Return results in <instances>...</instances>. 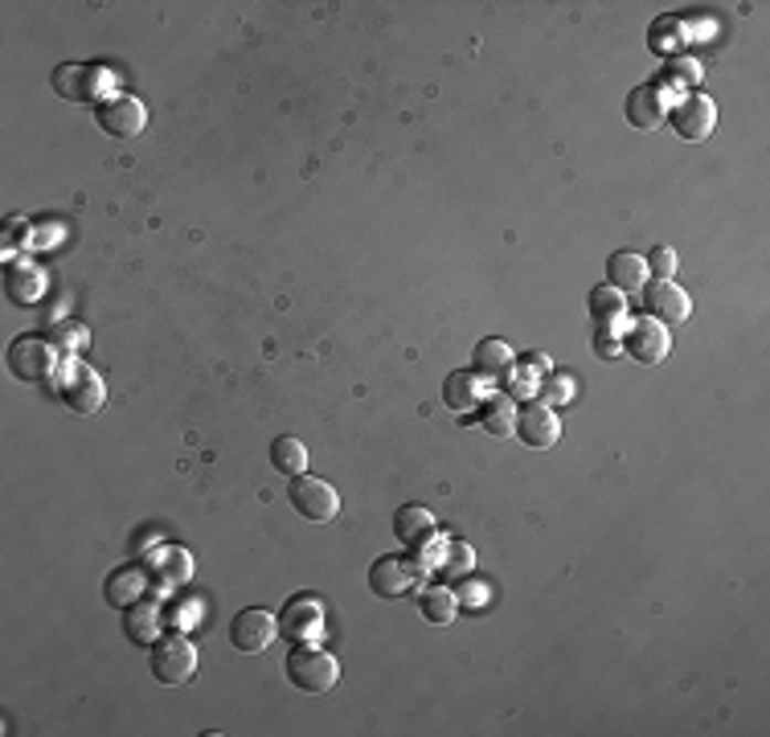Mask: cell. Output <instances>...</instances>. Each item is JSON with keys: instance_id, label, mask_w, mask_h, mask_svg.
<instances>
[{"instance_id": "obj_1", "label": "cell", "mask_w": 770, "mask_h": 737, "mask_svg": "<svg viewBox=\"0 0 770 737\" xmlns=\"http://www.w3.org/2000/svg\"><path fill=\"white\" fill-rule=\"evenodd\" d=\"M283 672H287V681H292L299 693H308V696L333 693L340 681V664L328 652H320L316 643H299V647L283 660Z\"/></svg>"}, {"instance_id": "obj_2", "label": "cell", "mask_w": 770, "mask_h": 737, "mask_svg": "<svg viewBox=\"0 0 770 737\" xmlns=\"http://www.w3.org/2000/svg\"><path fill=\"white\" fill-rule=\"evenodd\" d=\"M422 561H414V557H398V554H386L378 557L373 566H369V590L378 594V599H407L410 590H419L422 582Z\"/></svg>"}, {"instance_id": "obj_3", "label": "cell", "mask_w": 770, "mask_h": 737, "mask_svg": "<svg viewBox=\"0 0 770 737\" xmlns=\"http://www.w3.org/2000/svg\"><path fill=\"white\" fill-rule=\"evenodd\" d=\"M50 86H54L62 98H71V103H107L115 86V74L103 66H57Z\"/></svg>"}, {"instance_id": "obj_4", "label": "cell", "mask_w": 770, "mask_h": 737, "mask_svg": "<svg viewBox=\"0 0 770 737\" xmlns=\"http://www.w3.org/2000/svg\"><path fill=\"white\" fill-rule=\"evenodd\" d=\"M54 390L62 402L71 406L74 414H98V410H103V393H107L103 390V377L91 373V369L78 361H66L57 369Z\"/></svg>"}, {"instance_id": "obj_5", "label": "cell", "mask_w": 770, "mask_h": 737, "mask_svg": "<svg viewBox=\"0 0 770 737\" xmlns=\"http://www.w3.org/2000/svg\"><path fill=\"white\" fill-rule=\"evenodd\" d=\"M197 672V647L184 635H160L152 643V676L165 688H181L193 681Z\"/></svg>"}, {"instance_id": "obj_6", "label": "cell", "mask_w": 770, "mask_h": 737, "mask_svg": "<svg viewBox=\"0 0 770 737\" xmlns=\"http://www.w3.org/2000/svg\"><path fill=\"white\" fill-rule=\"evenodd\" d=\"M9 369H13L17 381H45V377H57L62 352L42 336H17L13 348H9Z\"/></svg>"}, {"instance_id": "obj_7", "label": "cell", "mask_w": 770, "mask_h": 737, "mask_svg": "<svg viewBox=\"0 0 770 737\" xmlns=\"http://www.w3.org/2000/svg\"><path fill=\"white\" fill-rule=\"evenodd\" d=\"M287 501L312 525H324V520H333L340 513L337 487L328 484V480H320V475H295L292 487H287Z\"/></svg>"}, {"instance_id": "obj_8", "label": "cell", "mask_w": 770, "mask_h": 737, "mask_svg": "<svg viewBox=\"0 0 770 737\" xmlns=\"http://www.w3.org/2000/svg\"><path fill=\"white\" fill-rule=\"evenodd\" d=\"M623 352H627L635 365H647V369H656L664 357H668V348H673V336H668V328L660 320H652V316H635V320L627 324V333H623Z\"/></svg>"}, {"instance_id": "obj_9", "label": "cell", "mask_w": 770, "mask_h": 737, "mask_svg": "<svg viewBox=\"0 0 770 737\" xmlns=\"http://www.w3.org/2000/svg\"><path fill=\"white\" fill-rule=\"evenodd\" d=\"M324 623H328V611H324V602L312 599V594L287 599V607L279 611V635L292 643H320Z\"/></svg>"}, {"instance_id": "obj_10", "label": "cell", "mask_w": 770, "mask_h": 737, "mask_svg": "<svg viewBox=\"0 0 770 737\" xmlns=\"http://www.w3.org/2000/svg\"><path fill=\"white\" fill-rule=\"evenodd\" d=\"M95 119L112 139H140L148 127V107L136 95H112L95 107Z\"/></svg>"}, {"instance_id": "obj_11", "label": "cell", "mask_w": 770, "mask_h": 737, "mask_svg": "<svg viewBox=\"0 0 770 737\" xmlns=\"http://www.w3.org/2000/svg\"><path fill=\"white\" fill-rule=\"evenodd\" d=\"M275 635H279V619L271 611H263V607H246V611H239L230 619V643H234L242 655L266 652V647L275 643Z\"/></svg>"}, {"instance_id": "obj_12", "label": "cell", "mask_w": 770, "mask_h": 737, "mask_svg": "<svg viewBox=\"0 0 770 737\" xmlns=\"http://www.w3.org/2000/svg\"><path fill=\"white\" fill-rule=\"evenodd\" d=\"M668 124H673L676 136L688 139V144H700V139H709V136H714V127H717L714 98H705V95L676 98L673 107H668Z\"/></svg>"}, {"instance_id": "obj_13", "label": "cell", "mask_w": 770, "mask_h": 737, "mask_svg": "<svg viewBox=\"0 0 770 737\" xmlns=\"http://www.w3.org/2000/svg\"><path fill=\"white\" fill-rule=\"evenodd\" d=\"M644 304H647V316L660 324H685L688 316H693V299H688V292L676 287L673 278H656V283H647Z\"/></svg>"}, {"instance_id": "obj_14", "label": "cell", "mask_w": 770, "mask_h": 737, "mask_svg": "<svg viewBox=\"0 0 770 737\" xmlns=\"http://www.w3.org/2000/svg\"><path fill=\"white\" fill-rule=\"evenodd\" d=\"M668 91L660 83H644V86H635L627 95V124L635 127V131H656L660 124H664V115H668Z\"/></svg>"}, {"instance_id": "obj_15", "label": "cell", "mask_w": 770, "mask_h": 737, "mask_svg": "<svg viewBox=\"0 0 770 737\" xmlns=\"http://www.w3.org/2000/svg\"><path fill=\"white\" fill-rule=\"evenodd\" d=\"M517 439L525 446H532V451H546V446L558 443L561 422H558V414H553V406H546V402L525 406L517 414Z\"/></svg>"}, {"instance_id": "obj_16", "label": "cell", "mask_w": 770, "mask_h": 737, "mask_svg": "<svg viewBox=\"0 0 770 737\" xmlns=\"http://www.w3.org/2000/svg\"><path fill=\"white\" fill-rule=\"evenodd\" d=\"M393 533H398V541L422 554L426 545L434 541V533H439V520H434L431 508H422V504H402L398 513H393Z\"/></svg>"}, {"instance_id": "obj_17", "label": "cell", "mask_w": 770, "mask_h": 737, "mask_svg": "<svg viewBox=\"0 0 770 737\" xmlns=\"http://www.w3.org/2000/svg\"><path fill=\"white\" fill-rule=\"evenodd\" d=\"M42 295H45L42 266L25 263V259L9 263V271H4V299H9V304H13V307H33Z\"/></svg>"}, {"instance_id": "obj_18", "label": "cell", "mask_w": 770, "mask_h": 737, "mask_svg": "<svg viewBox=\"0 0 770 737\" xmlns=\"http://www.w3.org/2000/svg\"><path fill=\"white\" fill-rule=\"evenodd\" d=\"M606 283L623 295H635L647 287V259L635 251H615L606 259Z\"/></svg>"}, {"instance_id": "obj_19", "label": "cell", "mask_w": 770, "mask_h": 737, "mask_svg": "<svg viewBox=\"0 0 770 737\" xmlns=\"http://www.w3.org/2000/svg\"><path fill=\"white\" fill-rule=\"evenodd\" d=\"M484 398H488V381H484L476 369L451 373L447 381H443V402H447V410H455V414H467V410H476Z\"/></svg>"}, {"instance_id": "obj_20", "label": "cell", "mask_w": 770, "mask_h": 737, "mask_svg": "<svg viewBox=\"0 0 770 737\" xmlns=\"http://www.w3.org/2000/svg\"><path fill=\"white\" fill-rule=\"evenodd\" d=\"M124 635L140 647H152L160 640V607L152 599H140L124 607Z\"/></svg>"}, {"instance_id": "obj_21", "label": "cell", "mask_w": 770, "mask_h": 737, "mask_svg": "<svg viewBox=\"0 0 770 737\" xmlns=\"http://www.w3.org/2000/svg\"><path fill=\"white\" fill-rule=\"evenodd\" d=\"M479 422L492 439H517V402L508 393H488L479 402Z\"/></svg>"}, {"instance_id": "obj_22", "label": "cell", "mask_w": 770, "mask_h": 737, "mask_svg": "<svg viewBox=\"0 0 770 737\" xmlns=\"http://www.w3.org/2000/svg\"><path fill=\"white\" fill-rule=\"evenodd\" d=\"M419 611L431 627H451L455 623V614H460V594H455L447 582L426 586V590L419 594Z\"/></svg>"}, {"instance_id": "obj_23", "label": "cell", "mask_w": 770, "mask_h": 737, "mask_svg": "<svg viewBox=\"0 0 770 737\" xmlns=\"http://www.w3.org/2000/svg\"><path fill=\"white\" fill-rule=\"evenodd\" d=\"M623 316H627V299H623V292H615L611 283L590 287V320H594V328H615Z\"/></svg>"}, {"instance_id": "obj_24", "label": "cell", "mask_w": 770, "mask_h": 737, "mask_svg": "<svg viewBox=\"0 0 770 737\" xmlns=\"http://www.w3.org/2000/svg\"><path fill=\"white\" fill-rule=\"evenodd\" d=\"M688 45V29L681 17H656L652 21V29H647V50L660 57H668V54H681Z\"/></svg>"}, {"instance_id": "obj_25", "label": "cell", "mask_w": 770, "mask_h": 737, "mask_svg": "<svg viewBox=\"0 0 770 737\" xmlns=\"http://www.w3.org/2000/svg\"><path fill=\"white\" fill-rule=\"evenodd\" d=\"M271 467L279 475H287V480L304 475L308 472V446L299 443L295 434H279V439L271 443Z\"/></svg>"}, {"instance_id": "obj_26", "label": "cell", "mask_w": 770, "mask_h": 737, "mask_svg": "<svg viewBox=\"0 0 770 737\" xmlns=\"http://www.w3.org/2000/svg\"><path fill=\"white\" fill-rule=\"evenodd\" d=\"M144 586H148L144 570H136V566H119V570L107 578V602L124 611V607H131V602L144 599Z\"/></svg>"}, {"instance_id": "obj_27", "label": "cell", "mask_w": 770, "mask_h": 737, "mask_svg": "<svg viewBox=\"0 0 770 737\" xmlns=\"http://www.w3.org/2000/svg\"><path fill=\"white\" fill-rule=\"evenodd\" d=\"M472 566H476V549L467 541H447L443 545V554L434 561V570L443 573V582H463V578H472Z\"/></svg>"}, {"instance_id": "obj_28", "label": "cell", "mask_w": 770, "mask_h": 737, "mask_svg": "<svg viewBox=\"0 0 770 737\" xmlns=\"http://www.w3.org/2000/svg\"><path fill=\"white\" fill-rule=\"evenodd\" d=\"M472 365H476L479 377H500L508 365H513V348H508L505 340L488 336V340H479V345H476V352H472Z\"/></svg>"}, {"instance_id": "obj_29", "label": "cell", "mask_w": 770, "mask_h": 737, "mask_svg": "<svg viewBox=\"0 0 770 737\" xmlns=\"http://www.w3.org/2000/svg\"><path fill=\"white\" fill-rule=\"evenodd\" d=\"M541 402L546 406H570L574 402V393H578V381L570 373H546V381H541Z\"/></svg>"}, {"instance_id": "obj_30", "label": "cell", "mask_w": 770, "mask_h": 737, "mask_svg": "<svg viewBox=\"0 0 770 737\" xmlns=\"http://www.w3.org/2000/svg\"><path fill=\"white\" fill-rule=\"evenodd\" d=\"M673 83H676V86H681V83H685V86H697V83H700V66H697V62H688V57H685V62L676 57L673 66L664 70V78H660V86H664V91H668Z\"/></svg>"}, {"instance_id": "obj_31", "label": "cell", "mask_w": 770, "mask_h": 737, "mask_svg": "<svg viewBox=\"0 0 770 737\" xmlns=\"http://www.w3.org/2000/svg\"><path fill=\"white\" fill-rule=\"evenodd\" d=\"M54 340H57V352H78L91 340V333H86L83 324H57Z\"/></svg>"}, {"instance_id": "obj_32", "label": "cell", "mask_w": 770, "mask_h": 737, "mask_svg": "<svg viewBox=\"0 0 770 737\" xmlns=\"http://www.w3.org/2000/svg\"><path fill=\"white\" fill-rule=\"evenodd\" d=\"M647 275H656V278H673L676 275V251H673V246H656V251L647 254Z\"/></svg>"}, {"instance_id": "obj_33", "label": "cell", "mask_w": 770, "mask_h": 737, "mask_svg": "<svg viewBox=\"0 0 770 737\" xmlns=\"http://www.w3.org/2000/svg\"><path fill=\"white\" fill-rule=\"evenodd\" d=\"M505 386H508V398H529V393H537L532 369H517V373H508L505 369Z\"/></svg>"}, {"instance_id": "obj_34", "label": "cell", "mask_w": 770, "mask_h": 737, "mask_svg": "<svg viewBox=\"0 0 770 737\" xmlns=\"http://www.w3.org/2000/svg\"><path fill=\"white\" fill-rule=\"evenodd\" d=\"M594 352H599L602 361H615L619 352H623V345L611 336V328H599V333H594Z\"/></svg>"}, {"instance_id": "obj_35", "label": "cell", "mask_w": 770, "mask_h": 737, "mask_svg": "<svg viewBox=\"0 0 770 737\" xmlns=\"http://www.w3.org/2000/svg\"><path fill=\"white\" fill-rule=\"evenodd\" d=\"M488 599H492L488 586L472 582V586H467V590L460 594V607H472V611H479V607H488Z\"/></svg>"}, {"instance_id": "obj_36", "label": "cell", "mask_w": 770, "mask_h": 737, "mask_svg": "<svg viewBox=\"0 0 770 737\" xmlns=\"http://www.w3.org/2000/svg\"><path fill=\"white\" fill-rule=\"evenodd\" d=\"M525 365H529L532 373H553V361H549L546 352H529V357H525Z\"/></svg>"}]
</instances>
